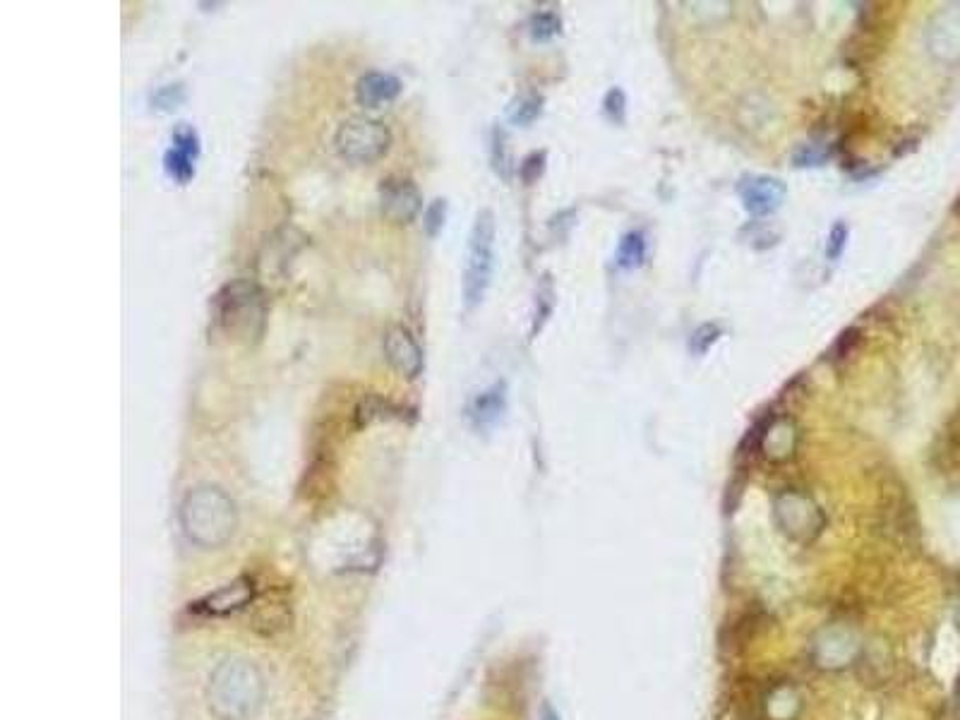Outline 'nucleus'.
<instances>
[{
  "label": "nucleus",
  "instance_id": "1",
  "mask_svg": "<svg viewBox=\"0 0 960 720\" xmlns=\"http://www.w3.org/2000/svg\"><path fill=\"white\" fill-rule=\"evenodd\" d=\"M180 524L192 543L202 548H219L236 531V504L221 488L202 485L185 495L180 504Z\"/></svg>",
  "mask_w": 960,
  "mask_h": 720
},
{
  "label": "nucleus",
  "instance_id": "2",
  "mask_svg": "<svg viewBox=\"0 0 960 720\" xmlns=\"http://www.w3.org/2000/svg\"><path fill=\"white\" fill-rule=\"evenodd\" d=\"M212 315L216 327L224 332L228 339H245L260 336L264 329V291L255 281L236 279L221 286L212 298Z\"/></svg>",
  "mask_w": 960,
  "mask_h": 720
},
{
  "label": "nucleus",
  "instance_id": "3",
  "mask_svg": "<svg viewBox=\"0 0 960 720\" xmlns=\"http://www.w3.org/2000/svg\"><path fill=\"white\" fill-rule=\"evenodd\" d=\"M262 704V680L245 660H226L209 684V708L221 720H245Z\"/></svg>",
  "mask_w": 960,
  "mask_h": 720
},
{
  "label": "nucleus",
  "instance_id": "4",
  "mask_svg": "<svg viewBox=\"0 0 960 720\" xmlns=\"http://www.w3.org/2000/svg\"><path fill=\"white\" fill-rule=\"evenodd\" d=\"M492 269H495V214L490 209H480L468 233L464 284H461L466 310L483 303L492 281Z\"/></svg>",
  "mask_w": 960,
  "mask_h": 720
},
{
  "label": "nucleus",
  "instance_id": "5",
  "mask_svg": "<svg viewBox=\"0 0 960 720\" xmlns=\"http://www.w3.org/2000/svg\"><path fill=\"white\" fill-rule=\"evenodd\" d=\"M334 144L346 161L356 166H368L380 161L389 152L392 132L382 120L368 116H351L339 125Z\"/></svg>",
  "mask_w": 960,
  "mask_h": 720
},
{
  "label": "nucleus",
  "instance_id": "6",
  "mask_svg": "<svg viewBox=\"0 0 960 720\" xmlns=\"http://www.w3.org/2000/svg\"><path fill=\"white\" fill-rule=\"evenodd\" d=\"M380 209L392 224H411L423 209V195L411 178L389 176L380 183Z\"/></svg>",
  "mask_w": 960,
  "mask_h": 720
},
{
  "label": "nucleus",
  "instance_id": "7",
  "mask_svg": "<svg viewBox=\"0 0 960 720\" xmlns=\"http://www.w3.org/2000/svg\"><path fill=\"white\" fill-rule=\"evenodd\" d=\"M200 156V135L192 125H178L173 130L171 137V147L164 154V168L168 173V178H173L176 183L185 185L190 183V178L195 176V161Z\"/></svg>",
  "mask_w": 960,
  "mask_h": 720
},
{
  "label": "nucleus",
  "instance_id": "8",
  "mask_svg": "<svg viewBox=\"0 0 960 720\" xmlns=\"http://www.w3.org/2000/svg\"><path fill=\"white\" fill-rule=\"evenodd\" d=\"M384 356H387L389 365L399 375H404L406 380H416L423 372V351H420L413 334L401 324L387 329V334H384Z\"/></svg>",
  "mask_w": 960,
  "mask_h": 720
},
{
  "label": "nucleus",
  "instance_id": "9",
  "mask_svg": "<svg viewBox=\"0 0 960 720\" xmlns=\"http://www.w3.org/2000/svg\"><path fill=\"white\" fill-rule=\"evenodd\" d=\"M929 51L944 63H960V5H948L927 29Z\"/></svg>",
  "mask_w": 960,
  "mask_h": 720
},
{
  "label": "nucleus",
  "instance_id": "10",
  "mask_svg": "<svg viewBox=\"0 0 960 720\" xmlns=\"http://www.w3.org/2000/svg\"><path fill=\"white\" fill-rule=\"evenodd\" d=\"M737 192H740L744 209H747L754 219H761V216L776 212L780 204H783L788 188H785L783 180L778 178L754 176V178H744Z\"/></svg>",
  "mask_w": 960,
  "mask_h": 720
},
{
  "label": "nucleus",
  "instance_id": "11",
  "mask_svg": "<svg viewBox=\"0 0 960 720\" xmlns=\"http://www.w3.org/2000/svg\"><path fill=\"white\" fill-rule=\"evenodd\" d=\"M252 593H255L252 581L243 576V579L233 581V584L224 586L221 591H216L212 596L200 600V603L195 605V610L204 612V615H214V617L228 615V612H236L243 608V605H248L252 600Z\"/></svg>",
  "mask_w": 960,
  "mask_h": 720
},
{
  "label": "nucleus",
  "instance_id": "12",
  "mask_svg": "<svg viewBox=\"0 0 960 720\" xmlns=\"http://www.w3.org/2000/svg\"><path fill=\"white\" fill-rule=\"evenodd\" d=\"M399 92V77L387 75V72H368L356 84V99L365 108H380L382 104H389L399 96Z\"/></svg>",
  "mask_w": 960,
  "mask_h": 720
},
{
  "label": "nucleus",
  "instance_id": "13",
  "mask_svg": "<svg viewBox=\"0 0 960 720\" xmlns=\"http://www.w3.org/2000/svg\"><path fill=\"white\" fill-rule=\"evenodd\" d=\"M504 411H507V384L495 382L471 401L468 418L476 428H490L502 418Z\"/></svg>",
  "mask_w": 960,
  "mask_h": 720
},
{
  "label": "nucleus",
  "instance_id": "14",
  "mask_svg": "<svg viewBox=\"0 0 960 720\" xmlns=\"http://www.w3.org/2000/svg\"><path fill=\"white\" fill-rule=\"evenodd\" d=\"M646 236L641 231H629L620 238V245H617L615 252V264L620 269H636L641 267L646 260Z\"/></svg>",
  "mask_w": 960,
  "mask_h": 720
},
{
  "label": "nucleus",
  "instance_id": "15",
  "mask_svg": "<svg viewBox=\"0 0 960 720\" xmlns=\"http://www.w3.org/2000/svg\"><path fill=\"white\" fill-rule=\"evenodd\" d=\"M560 32L562 20L557 12H536V15L531 17V22H528V36H531V41H536V44H545V41L555 39Z\"/></svg>",
  "mask_w": 960,
  "mask_h": 720
},
{
  "label": "nucleus",
  "instance_id": "16",
  "mask_svg": "<svg viewBox=\"0 0 960 720\" xmlns=\"http://www.w3.org/2000/svg\"><path fill=\"white\" fill-rule=\"evenodd\" d=\"M540 111H543V96L526 94V96H519V99H514L512 104H509L507 116L514 125H531L533 120L540 116Z\"/></svg>",
  "mask_w": 960,
  "mask_h": 720
},
{
  "label": "nucleus",
  "instance_id": "17",
  "mask_svg": "<svg viewBox=\"0 0 960 720\" xmlns=\"http://www.w3.org/2000/svg\"><path fill=\"white\" fill-rule=\"evenodd\" d=\"M552 308H555V288H552L550 276H545V281L540 284L538 300H536V320H533V336H536L540 332V327L548 322Z\"/></svg>",
  "mask_w": 960,
  "mask_h": 720
},
{
  "label": "nucleus",
  "instance_id": "18",
  "mask_svg": "<svg viewBox=\"0 0 960 720\" xmlns=\"http://www.w3.org/2000/svg\"><path fill=\"white\" fill-rule=\"evenodd\" d=\"M720 334H723V329H720L718 324L713 322L701 324V327L692 334V339H689V351H692L694 356H704V353H708V348L720 339Z\"/></svg>",
  "mask_w": 960,
  "mask_h": 720
},
{
  "label": "nucleus",
  "instance_id": "19",
  "mask_svg": "<svg viewBox=\"0 0 960 720\" xmlns=\"http://www.w3.org/2000/svg\"><path fill=\"white\" fill-rule=\"evenodd\" d=\"M860 341H862V332H860V329H857V327L843 329V332L838 334L836 344H833L831 351H828V356H831L833 360L850 358L852 353L857 351V346H860Z\"/></svg>",
  "mask_w": 960,
  "mask_h": 720
},
{
  "label": "nucleus",
  "instance_id": "20",
  "mask_svg": "<svg viewBox=\"0 0 960 720\" xmlns=\"http://www.w3.org/2000/svg\"><path fill=\"white\" fill-rule=\"evenodd\" d=\"M603 113L612 123H624V118H627V94H624V89L612 87L610 92L603 96Z\"/></svg>",
  "mask_w": 960,
  "mask_h": 720
},
{
  "label": "nucleus",
  "instance_id": "21",
  "mask_svg": "<svg viewBox=\"0 0 960 720\" xmlns=\"http://www.w3.org/2000/svg\"><path fill=\"white\" fill-rule=\"evenodd\" d=\"M848 238H850L848 224H845V221H838V224L833 226L831 231H828V240H826V257H828V260H831V262L840 260L845 245H848Z\"/></svg>",
  "mask_w": 960,
  "mask_h": 720
},
{
  "label": "nucleus",
  "instance_id": "22",
  "mask_svg": "<svg viewBox=\"0 0 960 720\" xmlns=\"http://www.w3.org/2000/svg\"><path fill=\"white\" fill-rule=\"evenodd\" d=\"M444 221H447V200L437 197V200H432L430 207L425 209V219H423L425 233H428L430 238H435L437 233L442 231Z\"/></svg>",
  "mask_w": 960,
  "mask_h": 720
},
{
  "label": "nucleus",
  "instance_id": "23",
  "mask_svg": "<svg viewBox=\"0 0 960 720\" xmlns=\"http://www.w3.org/2000/svg\"><path fill=\"white\" fill-rule=\"evenodd\" d=\"M833 156V149H828V147H819V144H807V147H802L800 152H795V156H792V161H795V166H824L828 159H831Z\"/></svg>",
  "mask_w": 960,
  "mask_h": 720
},
{
  "label": "nucleus",
  "instance_id": "24",
  "mask_svg": "<svg viewBox=\"0 0 960 720\" xmlns=\"http://www.w3.org/2000/svg\"><path fill=\"white\" fill-rule=\"evenodd\" d=\"M183 99H185L183 84H166V87H161L159 92L152 96V104L156 108H161V111H171V108L183 104Z\"/></svg>",
  "mask_w": 960,
  "mask_h": 720
},
{
  "label": "nucleus",
  "instance_id": "25",
  "mask_svg": "<svg viewBox=\"0 0 960 720\" xmlns=\"http://www.w3.org/2000/svg\"><path fill=\"white\" fill-rule=\"evenodd\" d=\"M545 159H548V154H545V152H533V154H528L524 161H521L519 176L526 185H533L540 176H543Z\"/></svg>",
  "mask_w": 960,
  "mask_h": 720
},
{
  "label": "nucleus",
  "instance_id": "26",
  "mask_svg": "<svg viewBox=\"0 0 960 720\" xmlns=\"http://www.w3.org/2000/svg\"><path fill=\"white\" fill-rule=\"evenodd\" d=\"M492 166H495V171L500 173V176L504 178H509V156H507V149H504V135H502V130H492Z\"/></svg>",
  "mask_w": 960,
  "mask_h": 720
},
{
  "label": "nucleus",
  "instance_id": "27",
  "mask_svg": "<svg viewBox=\"0 0 960 720\" xmlns=\"http://www.w3.org/2000/svg\"><path fill=\"white\" fill-rule=\"evenodd\" d=\"M953 212H956L960 216V197L956 200V204H953Z\"/></svg>",
  "mask_w": 960,
  "mask_h": 720
},
{
  "label": "nucleus",
  "instance_id": "28",
  "mask_svg": "<svg viewBox=\"0 0 960 720\" xmlns=\"http://www.w3.org/2000/svg\"><path fill=\"white\" fill-rule=\"evenodd\" d=\"M958 720H960V704H958Z\"/></svg>",
  "mask_w": 960,
  "mask_h": 720
}]
</instances>
